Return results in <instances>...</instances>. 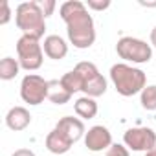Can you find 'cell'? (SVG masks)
<instances>
[{
    "mask_svg": "<svg viewBox=\"0 0 156 156\" xmlns=\"http://www.w3.org/2000/svg\"><path fill=\"white\" fill-rule=\"evenodd\" d=\"M59 13H61V19L66 22L68 39L75 48L87 50L94 44V41H96L94 19L83 2H79V0H68V2H64L61 6Z\"/></svg>",
    "mask_w": 156,
    "mask_h": 156,
    "instance_id": "obj_1",
    "label": "cell"
},
{
    "mask_svg": "<svg viewBox=\"0 0 156 156\" xmlns=\"http://www.w3.org/2000/svg\"><path fill=\"white\" fill-rule=\"evenodd\" d=\"M110 79L116 87V92L123 98H130L134 94H141L147 87V77L140 68H134L125 62H118L110 68Z\"/></svg>",
    "mask_w": 156,
    "mask_h": 156,
    "instance_id": "obj_2",
    "label": "cell"
},
{
    "mask_svg": "<svg viewBox=\"0 0 156 156\" xmlns=\"http://www.w3.org/2000/svg\"><path fill=\"white\" fill-rule=\"evenodd\" d=\"M44 13L41 9V4L35 0L22 2L17 6L15 11V22L17 28L22 31V35H30L35 39H41L46 31V22H44Z\"/></svg>",
    "mask_w": 156,
    "mask_h": 156,
    "instance_id": "obj_3",
    "label": "cell"
},
{
    "mask_svg": "<svg viewBox=\"0 0 156 156\" xmlns=\"http://www.w3.org/2000/svg\"><path fill=\"white\" fill-rule=\"evenodd\" d=\"M73 70L81 75V81H83V90L81 92H85V96L99 98V96H103L107 92V79L99 73V70H98V66L94 62L83 61Z\"/></svg>",
    "mask_w": 156,
    "mask_h": 156,
    "instance_id": "obj_4",
    "label": "cell"
},
{
    "mask_svg": "<svg viewBox=\"0 0 156 156\" xmlns=\"http://www.w3.org/2000/svg\"><path fill=\"white\" fill-rule=\"evenodd\" d=\"M17 55H19V62L20 68L31 72V70H39L42 66V46L39 42V39L30 37V35H22L17 41Z\"/></svg>",
    "mask_w": 156,
    "mask_h": 156,
    "instance_id": "obj_5",
    "label": "cell"
},
{
    "mask_svg": "<svg viewBox=\"0 0 156 156\" xmlns=\"http://www.w3.org/2000/svg\"><path fill=\"white\" fill-rule=\"evenodd\" d=\"M116 51L127 62H136V64L149 62L152 57L151 44H147L145 41L136 39V37H121L116 44Z\"/></svg>",
    "mask_w": 156,
    "mask_h": 156,
    "instance_id": "obj_6",
    "label": "cell"
},
{
    "mask_svg": "<svg viewBox=\"0 0 156 156\" xmlns=\"http://www.w3.org/2000/svg\"><path fill=\"white\" fill-rule=\"evenodd\" d=\"M50 92V81L37 73H28L20 83V98L28 105H41Z\"/></svg>",
    "mask_w": 156,
    "mask_h": 156,
    "instance_id": "obj_7",
    "label": "cell"
},
{
    "mask_svg": "<svg viewBox=\"0 0 156 156\" xmlns=\"http://www.w3.org/2000/svg\"><path fill=\"white\" fill-rule=\"evenodd\" d=\"M123 143L130 151L149 152L156 147V132L149 127H134L123 134Z\"/></svg>",
    "mask_w": 156,
    "mask_h": 156,
    "instance_id": "obj_8",
    "label": "cell"
},
{
    "mask_svg": "<svg viewBox=\"0 0 156 156\" xmlns=\"http://www.w3.org/2000/svg\"><path fill=\"white\" fill-rule=\"evenodd\" d=\"M85 145L92 152H99V151H105V149L108 151L110 145H112V134H110V130L107 127L94 125L85 134Z\"/></svg>",
    "mask_w": 156,
    "mask_h": 156,
    "instance_id": "obj_9",
    "label": "cell"
},
{
    "mask_svg": "<svg viewBox=\"0 0 156 156\" xmlns=\"http://www.w3.org/2000/svg\"><path fill=\"white\" fill-rule=\"evenodd\" d=\"M55 129L61 130L72 143L79 141V140L83 138V134H85V125H83V121H81L79 118H73V116H64V118H61V119L57 121Z\"/></svg>",
    "mask_w": 156,
    "mask_h": 156,
    "instance_id": "obj_10",
    "label": "cell"
},
{
    "mask_svg": "<svg viewBox=\"0 0 156 156\" xmlns=\"http://www.w3.org/2000/svg\"><path fill=\"white\" fill-rule=\"evenodd\" d=\"M30 123H31V114H30V110L24 108V107H13V108H9V112L6 114V125H8L11 130H15V132L24 130Z\"/></svg>",
    "mask_w": 156,
    "mask_h": 156,
    "instance_id": "obj_11",
    "label": "cell"
},
{
    "mask_svg": "<svg viewBox=\"0 0 156 156\" xmlns=\"http://www.w3.org/2000/svg\"><path fill=\"white\" fill-rule=\"evenodd\" d=\"M42 50L44 53L53 59V61H59V59H64L66 53H68V44L64 42L62 37L59 35H48L44 39V44H42Z\"/></svg>",
    "mask_w": 156,
    "mask_h": 156,
    "instance_id": "obj_12",
    "label": "cell"
},
{
    "mask_svg": "<svg viewBox=\"0 0 156 156\" xmlns=\"http://www.w3.org/2000/svg\"><path fill=\"white\" fill-rule=\"evenodd\" d=\"M72 141L61 132V130H57V129H53L48 136H46V149L50 151V152H53V154H64V152H68L70 149H72Z\"/></svg>",
    "mask_w": 156,
    "mask_h": 156,
    "instance_id": "obj_13",
    "label": "cell"
},
{
    "mask_svg": "<svg viewBox=\"0 0 156 156\" xmlns=\"http://www.w3.org/2000/svg\"><path fill=\"white\" fill-rule=\"evenodd\" d=\"M73 108H75V114L83 119H92L98 114V103L94 101V98H88V96L79 98L73 103Z\"/></svg>",
    "mask_w": 156,
    "mask_h": 156,
    "instance_id": "obj_14",
    "label": "cell"
},
{
    "mask_svg": "<svg viewBox=\"0 0 156 156\" xmlns=\"http://www.w3.org/2000/svg\"><path fill=\"white\" fill-rule=\"evenodd\" d=\"M20 70V62L19 59H13V57H4L2 61H0V79L4 81H11L17 77Z\"/></svg>",
    "mask_w": 156,
    "mask_h": 156,
    "instance_id": "obj_15",
    "label": "cell"
},
{
    "mask_svg": "<svg viewBox=\"0 0 156 156\" xmlns=\"http://www.w3.org/2000/svg\"><path fill=\"white\" fill-rule=\"evenodd\" d=\"M59 81H61L62 88H64L66 92H70L72 96H73L75 92H81V90H83V81H81V75L77 73L75 70H72V72L64 73Z\"/></svg>",
    "mask_w": 156,
    "mask_h": 156,
    "instance_id": "obj_16",
    "label": "cell"
},
{
    "mask_svg": "<svg viewBox=\"0 0 156 156\" xmlns=\"http://www.w3.org/2000/svg\"><path fill=\"white\" fill-rule=\"evenodd\" d=\"M72 98L70 92H66L61 85V81H50V92H48V99L55 105H64L68 103Z\"/></svg>",
    "mask_w": 156,
    "mask_h": 156,
    "instance_id": "obj_17",
    "label": "cell"
},
{
    "mask_svg": "<svg viewBox=\"0 0 156 156\" xmlns=\"http://www.w3.org/2000/svg\"><path fill=\"white\" fill-rule=\"evenodd\" d=\"M141 107L145 110H156V85H149L141 90Z\"/></svg>",
    "mask_w": 156,
    "mask_h": 156,
    "instance_id": "obj_18",
    "label": "cell"
},
{
    "mask_svg": "<svg viewBox=\"0 0 156 156\" xmlns=\"http://www.w3.org/2000/svg\"><path fill=\"white\" fill-rule=\"evenodd\" d=\"M11 20V9H9V2L8 0H2L0 2V24H8Z\"/></svg>",
    "mask_w": 156,
    "mask_h": 156,
    "instance_id": "obj_19",
    "label": "cell"
},
{
    "mask_svg": "<svg viewBox=\"0 0 156 156\" xmlns=\"http://www.w3.org/2000/svg\"><path fill=\"white\" fill-rule=\"evenodd\" d=\"M107 156H130L129 154V149L125 145H119V143H112L110 149L107 151Z\"/></svg>",
    "mask_w": 156,
    "mask_h": 156,
    "instance_id": "obj_20",
    "label": "cell"
},
{
    "mask_svg": "<svg viewBox=\"0 0 156 156\" xmlns=\"http://www.w3.org/2000/svg\"><path fill=\"white\" fill-rule=\"evenodd\" d=\"M87 6L94 11H103L107 8H110V0H88Z\"/></svg>",
    "mask_w": 156,
    "mask_h": 156,
    "instance_id": "obj_21",
    "label": "cell"
},
{
    "mask_svg": "<svg viewBox=\"0 0 156 156\" xmlns=\"http://www.w3.org/2000/svg\"><path fill=\"white\" fill-rule=\"evenodd\" d=\"M55 2L53 0H44V2H41V9H42V13H44V17H50L51 13H53V9H55Z\"/></svg>",
    "mask_w": 156,
    "mask_h": 156,
    "instance_id": "obj_22",
    "label": "cell"
},
{
    "mask_svg": "<svg viewBox=\"0 0 156 156\" xmlns=\"http://www.w3.org/2000/svg\"><path fill=\"white\" fill-rule=\"evenodd\" d=\"M11 156H35V152L30 151V149H19V151H15Z\"/></svg>",
    "mask_w": 156,
    "mask_h": 156,
    "instance_id": "obj_23",
    "label": "cell"
},
{
    "mask_svg": "<svg viewBox=\"0 0 156 156\" xmlns=\"http://www.w3.org/2000/svg\"><path fill=\"white\" fill-rule=\"evenodd\" d=\"M151 44L156 48V26L152 28V31H151Z\"/></svg>",
    "mask_w": 156,
    "mask_h": 156,
    "instance_id": "obj_24",
    "label": "cell"
},
{
    "mask_svg": "<svg viewBox=\"0 0 156 156\" xmlns=\"http://www.w3.org/2000/svg\"><path fill=\"white\" fill-rule=\"evenodd\" d=\"M140 4L141 6H147V8H154L156 6V2H143V0H140Z\"/></svg>",
    "mask_w": 156,
    "mask_h": 156,
    "instance_id": "obj_25",
    "label": "cell"
},
{
    "mask_svg": "<svg viewBox=\"0 0 156 156\" xmlns=\"http://www.w3.org/2000/svg\"><path fill=\"white\" fill-rule=\"evenodd\" d=\"M145 156H156V147H154L152 151H149V152H145Z\"/></svg>",
    "mask_w": 156,
    "mask_h": 156,
    "instance_id": "obj_26",
    "label": "cell"
}]
</instances>
